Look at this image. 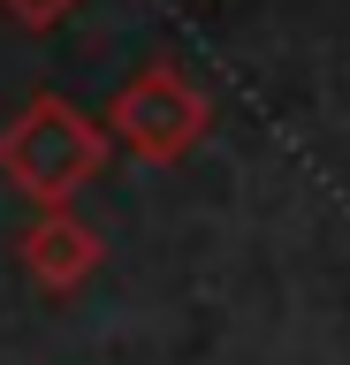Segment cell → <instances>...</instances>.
Instances as JSON below:
<instances>
[{
  "label": "cell",
  "mask_w": 350,
  "mask_h": 365,
  "mask_svg": "<svg viewBox=\"0 0 350 365\" xmlns=\"http://www.w3.org/2000/svg\"><path fill=\"white\" fill-rule=\"evenodd\" d=\"M16 259H24V274L46 297H69V289H84V282L99 274L107 236H99L92 221H76L69 205H38V221L16 236Z\"/></svg>",
  "instance_id": "3957f363"
},
{
  "label": "cell",
  "mask_w": 350,
  "mask_h": 365,
  "mask_svg": "<svg viewBox=\"0 0 350 365\" xmlns=\"http://www.w3.org/2000/svg\"><path fill=\"white\" fill-rule=\"evenodd\" d=\"M107 153H115V130L92 122L84 107H69L61 91L24 99V114L0 130V175H8V190H24L31 205H69L107 168Z\"/></svg>",
  "instance_id": "6da1fadb"
},
{
  "label": "cell",
  "mask_w": 350,
  "mask_h": 365,
  "mask_svg": "<svg viewBox=\"0 0 350 365\" xmlns=\"http://www.w3.org/2000/svg\"><path fill=\"white\" fill-rule=\"evenodd\" d=\"M0 8H8V16L24 23V31H53V23L69 16L76 0H0Z\"/></svg>",
  "instance_id": "277c9868"
},
{
  "label": "cell",
  "mask_w": 350,
  "mask_h": 365,
  "mask_svg": "<svg viewBox=\"0 0 350 365\" xmlns=\"http://www.w3.org/2000/svg\"><path fill=\"white\" fill-rule=\"evenodd\" d=\"M107 130H115V145L130 160H153V168H175V160L198 153V137L213 130V99L198 84H190L183 68H138L130 84L107 99Z\"/></svg>",
  "instance_id": "7a4b0ae2"
}]
</instances>
